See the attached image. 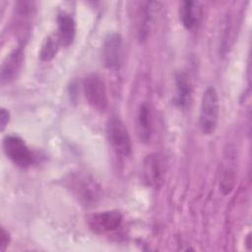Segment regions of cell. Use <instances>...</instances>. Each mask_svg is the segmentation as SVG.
I'll return each instance as SVG.
<instances>
[{"mask_svg": "<svg viewBox=\"0 0 252 252\" xmlns=\"http://www.w3.org/2000/svg\"><path fill=\"white\" fill-rule=\"evenodd\" d=\"M58 24V38L64 46H69L76 35V23L74 19L67 13L62 12L57 17Z\"/></svg>", "mask_w": 252, "mask_h": 252, "instance_id": "obj_12", "label": "cell"}, {"mask_svg": "<svg viewBox=\"0 0 252 252\" xmlns=\"http://www.w3.org/2000/svg\"><path fill=\"white\" fill-rule=\"evenodd\" d=\"M122 222V215L117 210L98 212L89 219V226L96 234H105L116 230Z\"/></svg>", "mask_w": 252, "mask_h": 252, "instance_id": "obj_7", "label": "cell"}, {"mask_svg": "<svg viewBox=\"0 0 252 252\" xmlns=\"http://www.w3.org/2000/svg\"><path fill=\"white\" fill-rule=\"evenodd\" d=\"M10 120V113L7 109L1 108V114H0V123H1V130L3 131L8 124Z\"/></svg>", "mask_w": 252, "mask_h": 252, "instance_id": "obj_18", "label": "cell"}, {"mask_svg": "<svg viewBox=\"0 0 252 252\" xmlns=\"http://www.w3.org/2000/svg\"><path fill=\"white\" fill-rule=\"evenodd\" d=\"M10 242V236L9 232L4 228L1 227V233H0V251H5V249L8 247Z\"/></svg>", "mask_w": 252, "mask_h": 252, "instance_id": "obj_17", "label": "cell"}, {"mask_svg": "<svg viewBox=\"0 0 252 252\" xmlns=\"http://www.w3.org/2000/svg\"><path fill=\"white\" fill-rule=\"evenodd\" d=\"M106 136L114 151L123 156L129 157L132 153V144L129 132L118 116H112L106 123Z\"/></svg>", "mask_w": 252, "mask_h": 252, "instance_id": "obj_4", "label": "cell"}, {"mask_svg": "<svg viewBox=\"0 0 252 252\" xmlns=\"http://www.w3.org/2000/svg\"><path fill=\"white\" fill-rule=\"evenodd\" d=\"M220 100L219 95L214 87H208L201 99L199 126L203 134L211 135L215 132L219 122Z\"/></svg>", "mask_w": 252, "mask_h": 252, "instance_id": "obj_1", "label": "cell"}, {"mask_svg": "<svg viewBox=\"0 0 252 252\" xmlns=\"http://www.w3.org/2000/svg\"><path fill=\"white\" fill-rule=\"evenodd\" d=\"M122 40L118 33H109L103 41L102 57L105 66L109 69H117L121 62Z\"/></svg>", "mask_w": 252, "mask_h": 252, "instance_id": "obj_8", "label": "cell"}, {"mask_svg": "<svg viewBox=\"0 0 252 252\" xmlns=\"http://www.w3.org/2000/svg\"><path fill=\"white\" fill-rule=\"evenodd\" d=\"M202 17V8L199 2L184 1L179 9L180 22L186 30H193L198 26Z\"/></svg>", "mask_w": 252, "mask_h": 252, "instance_id": "obj_11", "label": "cell"}, {"mask_svg": "<svg viewBox=\"0 0 252 252\" xmlns=\"http://www.w3.org/2000/svg\"><path fill=\"white\" fill-rule=\"evenodd\" d=\"M4 153L17 166L27 168L33 162V156L26 142L17 135H7L3 139Z\"/></svg>", "mask_w": 252, "mask_h": 252, "instance_id": "obj_5", "label": "cell"}, {"mask_svg": "<svg viewBox=\"0 0 252 252\" xmlns=\"http://www.w3.org/2000/svg\"><path fill=\"white\" fill-rule=\"evenodd\" d=\"M83 92L88 103L95 110L103 111L107 107L108 98L103 79L97 74H90L83 80Z\"/></svg>", "mask_w": 252, "mask_h": 252, "instance_id": "obj_3", "label": "cell"}, {"mask_svg": "<svg viewBox=\"0 0 252 252\" xmlns=\"http://www.w3.org/2000/svg\"><path fill=\"white\" fill-rule=\"evenodd\" d=\"M66 183L67 188L84 205H93L100 198L99 185L88 174L80 172L70 174Z\"/></svg>", "mask_w": 252, "mask_h": 252, "instance_id": "obj_2", "label": "cell"}, {"mask_svg": "<svg viewBox=\"0 0 252 252\" xmlns=\"http://www.w3.org/2000/svg\"><path fill=\"white\" fill-rule=\"evenodd\" d=\"M59 44H61V43H60V40L57 35L48 36L44 40V42L41 46V49L39 52L40 59L42 61H50L57 53Z\"/></svg>", "mask_w": 252, "mask_h": 252, "instance_id": "obj_15", "label": "cell"}, {"mask_svg": "<svg viewBox=\"0 0 252 252\" xmlns=\"http://www.w3.org/2000/svg\"><path fill=\"white\" fill-rule=\"evenodd\" d=\"M166 171L164 158L158 153L146 156L143 161V179L149 187H159L163 182Z\"/></svg>", "mask_w": 252, "mask_h": 252, "instance_id": "obj_6", "label": "cell"}, {"mask_svg": "<svg viewBox=\"0 0 252 252\" xmlns=\"http://www.w3.org/2000/svg\"><path fill=\"white\" fill-rule=\"evenodd\" d=\"M235 183V173L231 168H226L221 173L220 187L224 195H227L233 189Z\"/></svg>", "mask_w": 252, "mask_h": 252, "instance_id": "obj_16", "label": "cell"}, {"mask_svg": "<svg viewBox=\"0 0 252 252\" xmlns=\"http://www.w3.org/2000/svg\"><path fill=\"white\" fill-rule=\"evenodd\" d=\"M176 84V96L175 103L183 107L187 104L188 98L190 96V84L188 83L187 77L183 73H177L175 76Z\"/></svg>", "mask_w": 252, "mask_h": 252, "instance_id": "obj_14", "label": "cell"}, {"mask_svg": "<svg viewBox=\"0 0 252 252\" xmlns=\"http://www.w3.org/2000/svg\"><path fill=\"white\" fill-rule=\"evenodd\" d=\"M23 63V50L22 48L14 49L4 60L1 66V82L2 84L9 83L14 80Z\"/></svg>", "mask_w": 252, "mask_h": 252, "instance_id": "obj_10", "label": "cell"}, {"mask_svg": "<svg viewBox=\"0 0 252 252\" xmlns=\"http://www.w3.org/2000/svg\"><path fill=\"white\" fill-rule=\"evenodd\" d=\"M152 125L151 108L147 102H143L141 103L137 114V131L141 142L148 143L150 141L153 132Z\"/></svg>", "mask_w": 252, "mask_h": 252, "instance_id": "obj_13", "label": "cell"}, {"mask_svg": "<svg viewBox=\"0 0 252 252\" xmlns=\"http://www.w3.org/2000/svg\"><path fill=\"white\" fill-rule=\"evenodd\" d=\"M157 2H145L138 12V38L140 41H145L149 36L156 8Z\"/></svg>", "mask_w": 252, "mask_h": 252, "instance_id": "obj_9", "label": "cell"}]
</instances>
